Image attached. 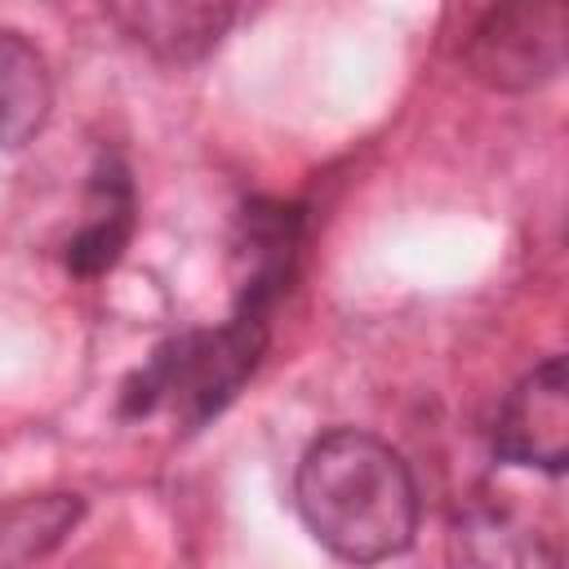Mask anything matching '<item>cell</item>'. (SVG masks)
<instances>
[{"instance_id": "cell-1", "label": "cell", "mask_w": 569, "mask_h": 569, "mask_svg": "<svg viewBox=\"0 0 569 569\" xmlns=\"http://www.w3.org/2000/svg\"><path fill=\"white\" fill-rule=\"evenodd\" d=\"M293 502L302 525L338 560L378 565L400 556L418 533V485L409 462L378 436L338 427L307 445Z\"/></svg>"}, {"instance_id": "cell-2", "label": "cell", "mask_w": 569, "mask_h": 569, "mask_svg": "<svg viewBox=\"0 0 569 569\" xmlns=\"http://www.w3.org/2000/svg\"><path fill=\"white\" fill-rule=\"evenodd\" d=\"M262 347H267V316L253 311H236L218 329L169 338L124 387V413H151L156 405H169L182 422L200 427L240 391Z\"/></svg>"}, {"instance_id": "cell-3", "label": "cell", "mask_w": 569, "mask_h": 569, "mask_svg": "<svg viewBox=\"0 0 569 569\" xmlns=\"http://www.w3.org/2000/svg\"><path fill=\"white\" fill-rule=\"evenodd\" d=\"M565 4L560 0H516L489 9L467 36V67L489 89H533L565 67Z\"/></svg>"}, {"instance_id": "cell-4", "label": "cell", "mask_w": 569, "mask_h": 569, "mask_svg": "<svg viewBox=\"0 0 569 569\" xmlns=\"http://www.w3.org/2000/svg\"><path fill=\"white\" fill-rule=\"evenodd\" d=\"M493 449L511 467H533L560 476L569 462V382L565 360L547 356L533 373L516 382L493 422Z\"/></svg>"}, {"instance_id": "cell-5", "label": "cell", "mask_w": 569, "mask_h": 569, "mask_svg": "<svg viewBox=\"0 0 569 569\" xmlns=\"http://www.w3.org/2000/svg\"><path fill=\"white\" fill-rule=\"evenodd\" d=\"M449 551L458 569H560V556L542 529L493 498H476L467 511H458Z\"/></svg>"}, {"instance_id": "cell-6", "label": "cell", "mask_w": 569, "mask_h": 569, "mask_svg": "<svg viewBox=\"0 0 569 569\" xmlns=\"http://www.w3.org/2000/svg\"><path fill=\"white\" fill-rule=\"evenodd\" d=\"M298 227H302V213L289 209V204H262V200H253V204L240 213L236 258L244 262V276H240L236 311L271 316V307H276V298L284 293V280H289V271H293Z\"/></svg>"}, {"instance_id": "cell-7", "label": "cell", "mask_w": 569, "mask_h": 569, "mask_svg": "<svg viewBox=\"0 0 569 569\" xmlns=\"http://www.w3.org/2000/svg\"><path fill=\"white\" fill-rule=\"evenodd\" d=\"M111 18L124 27L129 40H138L160 62H196L231 27V9L227 4H187V0H178V4L173 0L116 4Z\"/></svg>"}, {"instance_id": "cell-8", "label": "cell", "mask_w": 569, "mask_h": 569, "mask_svg": "<svg viewBox=\"0 0 569 569\" xmlns=\"http://www.w3.org/2000/svg\"><path fill=\"white\" fill-rule=\"evenodd\" d=\"M49 102L53 84L40 49L18 31H0V147H22L36 138Z\"/></svg>"}, {"instance_id": "cell-9", "label": "cell", "mask_w": 569, "mask_h": 569, "mask_svg": "<svg viewBox=\"0 0 569 569\" xmlns=\"http://www.w3.org/2000/svg\"><path fill=\"white\" fill-rule=\"evenodd\" d=\"M93 200H98L93 218L67 244V267L76 276H102L107 267H116V258L133 236V191L116 160H107L93 173Z\"/></svg>"}, {"instance_id": "cell-10", "label": "cell", "mask_w": 569, "mask_h": 569, "mask_svg": "<svg viewBox=\"0 0 569 569\" xmlns=\"http://www.w3.org/2000/svg\"><path fill=\"white\" fill-rule=\"evenodd\" d=\"M80 520V498L40 493L0 507V569H18L53 551Z\"/></svg>"}]
</instances>
